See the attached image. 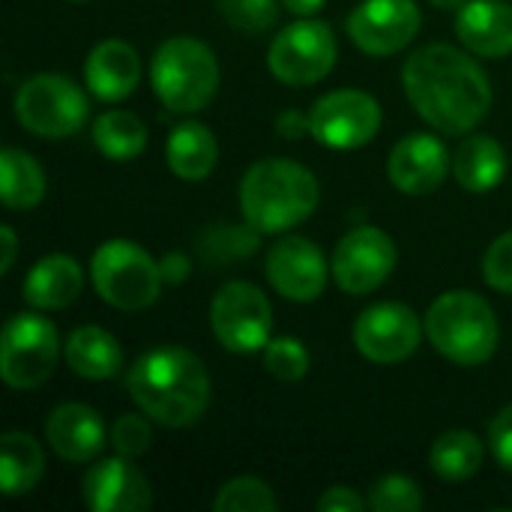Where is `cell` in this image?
Wrapping results in <instances>:
<instances>
[{"instance_id":"obj_1","label":"cell","mask_w":512,"mask_h":512,"mask_svg":"<svg viewBox=\"0 0 512 512\" xmlns=\"http://www.w3.org/2000/svg\"><path fill=\"white\" fill-rule=\"evenodd\" d=\"M402 87L414 111L444 135H468L492 108V84L480 63L447 42L417 48L402 66Z\"/></svg>"},{"instance_id":"obj_2","label":"cell","mask_w":512,"mask_h":512,"mask_svg":"<svg viewBox=\"0 0 512 512\" xmlns=\"http://www.w3.org/2000/svg\"><path fill=\"white\" fill-rule=\"evenodd\" d=\"M126 390L156 426L189 429L210 408V375L198 354L180 345H156L126 372Z\"/></svg>"},{"instance_id":"obj_3","label":"cell","mask_w":512,"mask_h":512,"mask_svg":"<svg viewBox=\"0 0 512 512\" xmlns=\"http://www.w3.org/2000/svg\"><path fill=\"white\" fill-rule=\"evenodd\" d=\"M321 201L318 177L294 159H261L240 180V210L261 234L303 225Z\"/></svg>"},{"instance_id":"obj_4","label":"cell","mask_w":512,"mask_h":512,"mask_svg":"<svg viewBox=\"0 0 512 512\" xmlns=\"http://www.w3.org/2000/svg\"><path fill=\"white\" fill-rule=\"evenodd\" d=\"M432 348L459 366H483L501 345V324L492 303L474 291L441 294L423 318Z\"/></svg>"},{"instance_id":"obj_5","label":"cell","mask_w":512,"mask_h":512,"mask_svg":"<svg viewBox=\"0 0 512 512\" xmlns=\"http://www.w3.org/2000/svg\"><path fill=\"white\" fill-rule=\"evenodd\" d=\"M150 84L168 111H204L219 93V60L207 42L195 36H171L150 60Z\"/></svg>"},{"instance_id":"obj_6","label":"cell","mask_w":512,"mask_h":512,"mask_svg":"<svg viewBox=\"0 0 512 512\" xmlns=\"http://www.w3.org/2000/svg\"><path fill=\"white\" fill-rule=\"evenodd\" d=\"M96 294L120 312H141L162 294V270L153 255L132 240H105L90 258Z\"/></svg>"},{"instance_id":"obj_7","label":"cell","mask_w":512,"mask_h":512,"mask_svg":"<svg viewBox=\"0 0 512 512\" xmlns=\"http://www.w3.org/2000/svg\"><path fill=\"white\" fill-rule=\"evenodd\" d=\"M15 120L36 138H69L78 135L90 120L87 93L60 72H39L15 90Z\"/></svg>"},{"instance_id":"obj_8","label":"cell","mask_w":512,"mask_h":512,"mask_svg":"<svg viewBox=\"0 0 512 512\" xmlns=\"http://www.w3.org/2000/svg\"><path fill=\"white\" fill-rule=\"evenodd\" d=\"M60 360L57 327L36 312H18L0 333V378L12 390L42 387Z\"/></svg>"},{"instance_id":"obj_9","label":"cell","mask_w":512,"mask_h":512,"mask_svg":"<svg viewBox=\"0 0 512 512\" xmlns=\"http://www.w3.org/2000/svg\"><path fill=\"white\" fill-rule=\"evenodd\" d=\"M339 57L333 27L321 18H300L276 33L270 42L267 66L276 81L288 87H309L324 81Z\"/></svg>"},{"instance_id":"obj_10","label":"cell","mask_w":512,"mask_h":512,"mask_svg":"<svg viewBox=\"0 0 512 512\" xmlns=\"http://www.w3.org/2000/svg\"><path fill=\"white\" fill-rule=\"evenodd\" d=\"M210 330L231 354L264 351L273 333V306L252 282H225L210 300Z\"/></svg>"},{"instance_id":"obj_11","label":"cell","mask_w":512,"mask_h":512,"mask_svg":"<svg viewBox=\"0 0 512 512\" xmlns=\"http://www.w3.org/2000/svg\"><path fill=\"white\" fill-rule=\"evenodd\" d=\"M381 105L366 90H333L321 96L309 111L312 138L330 150H357L369 144L381 129Z\"/></svg>"},{"instance_id":"obj_12","label":"cell","mask_w":512,"mask_h":512,"mask_svg":"<svg viewBox=\"0 0 512 512\" xmlns=\"http://www.w3.org/2000/svg\"><path fill=\"white\" fill-rule=\"evenodd\" d=\"M399 252L396 243L387 231L375 228V225H357L351 228L330 261L333 279L345 294L363 297L378 291L396 270Z\"/></svg>"},{"instance_id":"obj_13","label":"cell","mask_w":512,"mask_h":512,"mask_svg":"<svg viewBox=\"0 0 512 512\" xmlns=\"http://www.w3.org/2000/svg\"><path fill=\"white\" fill-rule=\"evenodd\" d=\"M423 321L405 303H375L354 321V348L372 363H405L423 342Z\"/></svg>"},{"instance_id":"obj_14","label":"cell","mask_w":512,"mask_h":512,"mask_svg":"<svg viewBox=\"0 0 512 512\" xmlns=\"http://www.w3.org/2000/svg\"><path fill=\"white\" fill-rule=\"evenodd\" d=\"M264 270L273 291L288 303H315L324 294L327 279L333 276L321 246L300 234L279 237L267 249Z\"/></svg>"},{"instance_id":"obj_15","label":"cell","mask_w":512,"mask_h":512,"mask_svg":"<svg viewBox=\"0 0 512 512\" xmlns=\"http://www.w3.org/2000/svg\"><path fill=\"white\" fill-rule=\"evenodd\" d=\"M420 24L423 15L414 0H366L348 15V36L360 51L387 57L408 48Z\"/></svg>"},{"instance_id":"obj_16","label":"cell","mask_w":512,"mask_h":512,"mask_svg":"<svg viewBox=\"0 0 512 512\" xmlns=\"http://www.w3.org/2000/svg\"><path fill=\"white\" fill-rule=\"evenodd\" d=\"M81 495L93 512H147L153 507L150 480L129 456L120 453L87 468Z\"/></svg>"},{"instance_id":"obj_17","label":"cell","mask_w":512,"mask_h":512,"mask_svg":"<svg viewBox=\"0 0 512 512\" xmlns=\"http://www.w3.org/2000/svg\"><path fill=\"white\" fill-rule=\"evenodd\" d=\"M453 171V156L441 138L432 132L405 135L387 159L390 183L405 195H429L435 192L447 174Z\"/></svg>"},{"instance_id":"obj_18","label":"cell","mask_w":512,"mask_h":512,"mask_svg":"<svg viewBox=\"0 0 512 512\" xmlns=\"http://www.w3.org/2000/svg\"><path fill=\"white\" fill-rule=\"evenodd\" d=\"M45 441L48 447L69 465L96 462V456L108 444V432L102 414L84 402H63L45 417Z\"/></svg>"},{"instance_id":"obj_19","label":"cell","mask_w":512,"mask_h":512,"mask_svg":"<svg viewBox=\"0 0 512 512\" xmlns=\"http://www.w3.org/2000/svg\"><path fill=\"white\" fill-rule=\"evenodd\" d=\"M87 90L102 102H123L141 81V57L123 39H105L90 48L84 63Z\"/></svg>"},{"instance_id":"obj_20","label":"cell","mask_w":512,"mask_h":512,"mask_svg":"<svg viewBox=\"0 0 512 512\" xmlns=\"http://www.w3.org/2000/svg\"><path fill=\"white\" fill-rule=\"evenodd\" d=\"M459 42L486 60L512 54V6L504 0H468L456 12Z\"/></svg>"},{"instance_id":"obj_21","label":"cell","mask_w":512,"mask_h":512,"mask_svg":"<svg viewBox=\"0 0 512 512\" xmlns=\"http://www.w3.org/2000/svg\"><path fill=\"white\" fill-rule=\"evenodd\" d=\"M81 288H84V273L78 261L63 252H54V255L39 258L30 267L21 285V294L27 306L39 312H57V309L72 306L81 297Z\"/></svg>"},{"instance_id":"obj_22","label":"cell","mask_w":512,"mask_h":512,"mask_svg":"<svg viewBox=\"0 0 512 512\" xmlns=\"http://www.w3.org/2000/svg\"><path fill=\"white\" fill-rule=\"evenodd\" d=\"M165 162L174 177L186 183H201L213 174L219 162V141L213 129L201 120H183L171 129L165 141Z\"/></svg>"},{"instance_id":"obj_23","label":"cell","mask_w":512,"mask_h":512,"mask_svg":"<svg viewBox=\"0 0 512 512\" xmlns=\"http://www.w3.org/2000/svg\"><path fill=\"white\" fill-rule=\"evenodd\" d=\"M63 360L75 375L87 381H111L123 369V348L105 327L84 324L66 336Z\"/></svg>"},{"instance_id":"obj_24","label":"cell","mask_w":512,"mask_h":512,"mask_svg":"<svg viewBox=\"0 0 512 512\" xmlns=\"http://www.w3.org/2000/svg\"><path fill=\"white\" fill-rule=\"evenodd\" d=\"M453 177L468 192H492L507 177V150L492 135H468L453 156Z\"/></svg>"},{"instance_id":"obj_25","label":"cell","mask_w":512,"mask_h":512,"mask_svg":"<svg viewBox=\"0 0 512 512\" xmlns=\"http://www.w3.org/2000/svg\"><path fill=\"white\" fill-rule=\"evenodd\" d=\"M45 477V450L27 432H6L0 438V492L6 498L30 495Z\"/></svg>"},{"instance_id":"obj_26","label":"cell","mask_w":512,"mask_h":512,"mask_svg":"<svg viewBox=\"0 0 512 512\" xmlns=\"http://www.w3.org/2000/svg\"><path fill=\"white\" fill-rule=\"evenodd\" d=\"M48 189L45 171L42 165L18 150V147H6L0 153V192H3V204L6 210H33L42 204Z\"/></svg>"},{"instance_id":"obj_27","label":"cell","mask_w":512,"mask_h":512,"mask_svg":"<svg viewBox=\"0 0 512 512\" xmlns=\"http://www.w3.org/2000/svg\"><path fill=\"white\" fill-rule=\"evenodd\" d=\"M90 135H93V144L99 147V153L111 162H132L147 147V129H144L141 117L132 111H123V108L102 111L93 120Z\"/></svg>"},{"instance_id":"obj_28","label":"cell","mask_w":512,"mask_h":512,"mask_svg":"<svg viewBox=\"0 0 512 512\" xmlns=\"http://www.w3.org/2000/svg\"><path fill=\"white\" fill-rule=\"evenodd\" d=\"M429 468L447 483H465L483 468V441L468 429H450L432 444Z\"/></svg>"},{"instance_id":"obj_29","label":"cell","mask_w":512,"mask_h":512,"mask_svg":"<svg viewBox=\"0 0 512 512\" xmlns=\"http://www.w3.org/2000/svg\"><path fill=\"white\" fill-rule=\"evenodd\" d=\"M258 243H261V231L255 225H231V222H222L216 228H210L201 240V255L210 261V264H231V261H240V258H249L258 252Z\"/></svg>"},{"instance_id":"obj_30","label":"cell","mask_w":512,"mask_h":512,"mask_svg":"<svg viewBox=\"0 0 512 512\" xmlns=\"http://www.w3.org/2000/svg\"><path fill=\"white\" fill-rule=\"evenodd\" d=\"M213 510L216 512H276L279 501L273 495V489L258 480V477H234L228 480L216 498H213Z\"/></svg>"},{"instance_id":"obj_31","label":"cell","mask_w":512,"mask_h":512,"mask_svg":"<svg viewBox=\"0 0 512 512\" xmlns=\"http://www.w3.org/2000/svg\"><path fill=\"white\" fill-rule=\"evenodd\" d=\"M366 501H369V510L375 512H420L426 507L420 486L402 474H387V477L375 480Z\"/></svg>"},{"instance_id":"obj_32","label":"cell","mask_w":512,"mask_h":512,"mask_svg":"<svg viewBox=\"0 0 512 512\" xmlns=\"http://www.w3.org/2000/svg\"><path fill=\"white\" fill-rule=\"evenodd\" d=\"M312 360H309V351L300 339L294 336H276L264 345V369L285 381V384H294L300 378H306Z\"/></svg>"},{"instance_id":"obj_33","label":"cell","mask_w":512,"mask_h":512,"mask_svg":"<svg viewBox=\"0 0 512 512\" xmlns=\"http://www.w3.org/2000/svg\"><path fill=\"white\" fill-rule=\"evenodd\" d=\"M279 6H282V0H219L222 18L234 30H243L249 36L267 33L270 27H276Z\"/></svg>"},{"instance_id":"obj_34","label":"cell","mask_w":512,"mask_h":512,"mask_svg":"<svg viewBox=\"0 0 512 512\" xmlns=\"http://www.w3.org/2000/svg\"><path fill=\"white\" fill-rule=\"evenodd\" d=\"M150 417L144 411L138 414H120L114 423H111V432H108V444L114 453L120 456H129V459H138L150 450L153 444V429H150Z\"/></svg>"},{"instance_id":"obj_35","label":"cell","mask_w":512,"mask_h":512,"mask_svg":"<svg viewBox=\"0 0 512 512\" xmlns=\"http://www.w3.org/2000/svg\"><path fill=\"white\" fill-rule=\"evenodd\" d=\"M483 279L489 288L501 291V294H512V228L504 231L483 258Z\"/></svg>"},{"instance_id":"obj_36","label":"cell","mask_w":512,"mask_h":512,"mask_svg":"<svg viewBox=\"0 0 512 512\" xmlns=\"http://www.w3.org/2000/svg\"><path fill=\"white\" fill-rule=\"evenodd\" d=\"M489 447H492V456L498 459V465L512 474V402L492 420Z\"/></svg>"},{"instance_id":"obj_37","label":"cell","mask_w":512,"mask_h":512,"mask_svg":"<svg viewBox=\"0 0 512 512\" xmlns=\"http://www.w3.org/2000/svg\"><path fill=\"white\" fill-rule=\"evenodd\" d=\"M315 507L321 512H360L369 507V501H363L360 492H354L351 486H333L318 498Z\"/></svg>"},{"instance_id":"obj_38","label":"cell","mask_w":512,"mask_h":512,"mask_svg":"<svg viewBox=\"0 0 512 512\" xmlns=\"http://www.w3.org/2000/svg\"><path fill=\"white\" fill-rule=\"evenodd\" d=\"M276 135L279 138H288V141H300V138L312 135L309 114H303V111H282L276 117Z\"/></svg>"},{"instance_id":"obj_39","label":"cell","mask_w":512,"mask_h":512,"mask_svg":"<svg viewBox=\"0 0 512 512\" xmlns=\"http://www.w3.org/2000/svg\"><path fill=\"white\" fill-rule=\"evenodd\" d=\"M159 270H162V279L168 285H183L192 273V261L186 252H165L159 258Z\"/></svg>"},{"instance_id":"obj_40","label":"cell","mask_w":512,"mask_h":512,"mask_svg":"<svg viewBox=\"0 0 512 512\" xmlns=\"http://www.w3.org/2000/svg\"><path fill=\"white\" fill-rule=\"evenodd\" d=\"M0 243H3L0 246V276H6L15 264V255H18V237L9 225L0 228Z\"/></svg>"},{"instance_id":"obj_41","label":"cell","mask_w":512,"mask_h":512,"mask_svg":"<svg viewBox=\"0 0 512 512\" xmlns=\"http://www.w3.org/2000/svg\"><path fill=\"white\" fill-rule=\"evenodd\" d=\"M324 3H327V0H282V6H285L288 12L300 15V18H312L318 9H324Z\"/></svg>"},{"instance_id":"obj_42","label":"cell","mask_w":512,"mask_h":512,"mask_svg":"<svg viewBox=\"0 0 512 512\" xmlns=\"http://www.w3.org/2000/svg\"><path fill=\"white\" fill-rule=\"evenodd\" d=\"M435 9H444V12H453V9H462L468 0H429Z\"/></svg>"},{"instance_id":"obj_43","label":"cell","mask_w":512,"mask_h":512,"mask_svg":"<svg viewBox=\"0 0 512 512\" xmlns=\"http://www.w3.org/2000/svg\"><path fill=\"white\" fill-rule=\"evenodd\" d=\"M72 3H87V0H72Z\"/></svg>"}]
</instances>
